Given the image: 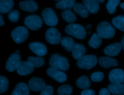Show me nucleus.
Wrapping results in <instances>:
<instances>
[{
  "label": "nucleus",
  "mask_w": 124,
  "mask_h": 95,
  "mask_svg": "<svg viewBox=\"0 0 124 95\" xmlns=\"http://www.w3.org/2000/svg\"><path fill=\"white\" fill-rule=\"evenodd\" d=\"M49 64L52 68L64 71L68 70L70 67L67 58L58 54H54L51 56Z\"/></svg>",
  "instance_id": "1"
},
{
  "label": "nucleus",
  "mask_w": 124,
  "mask_h": 95,
  "mask_svg": "<svg viewBox=\"0 0 124 95\" xmlns=\"http://www.w3.org/2000/svg\"><path fill=\"white\" fill-rule=\"evenodd\" d=\"M65 33L76 38L83 39L86 37L85 28L80 24L70 23L67 25L65 28Z\"/></svg>",
  "instance_id": "2"
},
{
  "label": "nucleus",
  "mask_w": 124,
  "mask_h": 95,
  "mask_svg": "<svg viewBox=\"0 0 124 95\" xmlns=\"http://www.w3.org/2000/svg\"><path fill=\"white\" fill-rule=\"evenodd\" d=\"M97 34L102 38L109 39L114 36L115 30L114 27L107 21L99 23L96 28Z\"/></svg>",
  "instance_id": "3"
},
{
  "label": "nucleus",
  "mask_w": 124,
  "mask_h": 95,
  "mask_svg": "<svg viewBox=\"0 0 124 95\" xmlns=\"http://www.w3.org/2000/svg\"><path fill=\"white\" fill-rule=\"evenodd\" d=\"M97 63V57L93 55H84L77 61V66L81 69L89 70L94 67Z\"/></svg>",
  "instance_id": "4"
},
{
  "label": "nucleus",
  "mask_w": 124,
  "mask_h": 95,
  "mask_svg": "<svg viewBox=\"0 0 124 95\" xmlns=\"http://www.w3.org/2000/svg\"><path fill=\"white\" fill-rule=\"evenodd\" d=\"M28 36V30L24 26H18L11 32V37L15 42L17 44L24 42L27 39Z\"/></svg>",
  "instance_id": "5"
},
{
  "label": "nucleus",
  "mask_w": 124,
  "mask_h": 95,
  "mask_svg": "<svg viewBox=\"0 0 124 95\" xmlns=\"http://www.w3.org/2000/svg\"><path fill=\"white\" fill-rule=\"evenodd\" d=\"M42 17L46 25L49 26H55L58 22V18L50 8H45L42 12Z\"/></svg>",
  "instance_id": "6"
},
{
  "label": "nucleus",
  "mask_w": 124,
  "mask_h": 95,
  "mask_svg": "<svg viewBox=\"0 0 124 95\" xmlns=\"http://www.w3.org/2000/svg\"><path fill=\"white\" fill-rule=\"evenodd\" d=\"M25 25L32 30H37L42 26V19L37 15H32L26 17L24 20Z\"/></svg>",
  "instance_id": "7"
},
{
  "label": "nucleus",
  "mask_w": 124,
  "mask_h": 95,
  "mask_svg": "<svg viewBox=\"0 0 124 95\" xmlns=\"http://www.w3.org/2000/svg\"><path fill=\"white\" fill-rule=\"evenodd\" d=\"M46 39L51 44H59L62 40L61 35L59 31L55 28L50 27L47 29L45 34Z\"/></svg>",
  "instance_id": "8"
},
{
  "label": "nucleus",
  "mask_w": 124,
  "mask_h": 95,
  "mask_svg": "<svg viewBox=\"0 0 124 95\" xmlns=\"http://www.w3.org/2000/svg\"><path fill=\"white\" fill-rule=\"evenodd\" d=\"M46 73L48 76L59 82H64L67 79L66 75L61 70L50 67L47 70Z\"/></svg>",
  "instance_id": "9"
},
{
  "label": "nucleus",
  "mask_w": 124,
  "mask_h": 95,
  "mask_svg": "<svg viewBox=\"0 0 124 95\" xmlns=\"http://www.w3.org/2000/svg\"><path fill=\"white\" fill-rule=\"evenodd\" d=\"M108 78L111 83H123L124 82V71L115 69L110 71Z\"/></svg>",
  "instance_id": "10"
},
{
  "label": "nucleus",
  "mask_w": 124,
  "mask_h": 95,
  "mask_svg": "<svg viewBox=\"0 0 124 95\" xmlns=\"http://www.w3.org/2000/svg\"><path fill=\"white\" fill-rule=\"evenodd\" d=\"M16 70L19 75L24 76L31 73L34 68L27 61H20L17 65Z\"/></svg>",
  "instance_id": "11"
},
{
  "label": "nucleus",
  "mask_w": 124,
  "mask_h": 95,
  "mask_svg": "<svg viewBox=\"0 0 124 95\" xmlns=\"http://www.w3.org/2000/svg\"><path fill=\"white\" fill-rule=\"evenodd\" d=\"M46 85L44 80L37 77L31 78L28 82V87L30 90L33 92H39Z\"/></svg>",
  "instance_id": "12"
},
{
  "label": "nucleus",
  "mask_w": 124,
  "mask_h": 95,
  "mask_svg": "<svg viewBox=\"0 0 124 95\" xmlns=\"http://www.w3.org/2000/svg\"><path fill=\"white\" fill-rule=\"evenodd\" d=\"M21 57L19 54L14 53L12 54L8 59L5 68L7 71L9 72H14L16 69L18 63L21 61Z\"/></svg>",
  "instance_id": "13"
},
{
  "label": "nucleus",
  "mask_w": 124,
  "mask_h": 95,
  "mask_svg": "<svg viewBox=\"0 0 124 95\" xmlns=\"http://www.w3.org/2000/svg\"><path fill=\"white\" fill-rule=\"evenodd\" d=\"M30 49L36 55L39 57H42L47 53L46 46L39 42H33L29 44Z\"/></svg>",
  "instance_id": "14"
},
{
  "label": "nucleus",
  "mask_w": 124,
  "mask_h": 95,
  "mask_svg": "<svg viewBox=\"0 0 124 95\" xmlns=\"http://www.w3.org/2000/svg\"><path fill=\"white\" fill-rule=\"evenodd\" d=\"M120 43L115 42L107 46L104 50V53L110 57H114L118 55L122 49Z\"/></svg>",
  "instance_id": "15"
},
{
  "label": "nucleus",
  "mask_w": 124,
  "mask_h": 95,
  "mask_svg": "<svg viewBox=\"0 0 124 95\" xmlns=\"http://www.w3.org/2000/svg\"><path fill=\"white\" fill-rule=\"evenodd\" d=\"M19 7L21 10L29 12H34L38 9L37 3L33 0L20 1L19 3Z\"/></svg>",
  "instance_id": "16"
},
{
  "label": "nucleus",
  "mask_w": 124,
  "mask_h": 95,
  "mask_svg": "<svg viewBox=\"0 0 124 95\" xmlns=\"http://www.w3.org/2000/svg\"><path fill=\"white\" fill-rule=\"evenodd\" d=\"M98 62L100 65L104 68L115 67L118 65V61L110 57H102L99 58Z\"/></svg>",
  "instance_id": "17"
},
{
  "label": "nucleus",
  "mask_w": 124,
  "mask_h": 95,
  "mask_svg": "<svg viewBox=\"0 0 124 95\" xmlns=\"http://www.w3.org/2000/svg\"><path fill=\"white\" fill-rule=\"evenodd\" d=\"M86 53V48L82 44H75L72 51V55L74 58L78 60L84 55Z\"/></svg>",
  "instance_id": "18"
},
{
  "label": "nucleus",
  "mask_w": 124,
  "mask_h": 95,
  "mask_svg": "<svg viewBox=\"0 0 124 95\" xmlns=\"http://www.w3.org/2000/svg\"><path fill=\"white\" fill-rule=\"evenodd\" d=\"M30 89L26 83L20 82L17 84L11 95H29Z\"/></svg>",
  "instance_id": "19"
},
{
  "label": "nucleus",
  "mask_w": 124,
  "mask_h": 95,
  "mask_svg": "<svg viewBox=\"0 0 124 95\" xmlns=\"http://www.w3.org/2000/svg\"><path fill=\"white\" fill-rule=\"evenodd\" d=\"M82 2L89 12L92 14H95L99 10V3L96 0H82Z\"/></svg>",
  "instance_id": "20"
},
{
  "label": "nucleus",
  "mask_w": 124,
  "mask_h": 95,
  "mask_svg": "<svg viewBox=\"0 0 124 95\" xmlns=\"http://www.w3.org/2000/svg\"><path fill=\"white\" fill-rule=\"evenodd\" d=\"M108 89L114 95H124V84L110 83L108 86Z\"/></svg>",
  "instance_id": "21"
},
{
  "label": "nucleus",
  "mask_w": 124,
  "mask_h": 95,
  "mask_svg": "<svg viewBox=\"0 0 124 95\" xmlns=\"http://www.w3.org/2000/svg\"><path fill=\"white\" fill-rule=\"evenodd\" d=\"M73 8L74 12L79 15L82 18H87L89 16V11L83 4L80 3H75Z\"/></svg>",
  "instance_id": "22"
},
{
  "label": "nucleus",
  "mask_w": 124,
  "mask_h": 95,
  "mask_svg": "<svg viewBox=\"0 0 124 95\" xmlns=\"http://www.w3.org/2000/svg\"><path fill=\"white\" fill-rule=\"evenodd\" d=\"M14 5L13 0H0V12L6 13L10 12Z\"/></svg>",
  "instance_id": "23"
},
{
  "label": "nucleus",
  "mask_w": 124,
  "mask_h": 95,
  "mask_svg": "<svg viewBox=\"0 0 124 95\" xmlns=\"http://www.w3.org/2000/svg\"><path fill=\"white\" fill-rule=\"evenodd\" d=\"M76 0H62L56 3L55 6L59 9H71L75 4Z\"/></svg>",
  "instance_id": "24"
},
{
  "label": "nucleus",
  "mask_w": 124,
  "mask_h": 95,
  "mask_svg": "<svg viewBox=\"0 0 124 95\" xmlns=\"http://www.w3.org/2000/svg\"><path fill=\"white\" fill-rule=\"evenodd\" d=\"M27 61L34 68L41 67L44 66L45 64V59L41 57H29L27 58Z\"/></svg>",
  "instance_id": "25"
},
{
  "label": "nucleus",
  "mask_w": 124,
  "mask_h": 95,
  "mask_svg": "<svg viewBox=\"0 0 124 95\" xmlns=\"http://www.w3.org/2000/svg\"><path fill=\"white\" fill-rule=\"evenodd\" d=\"M76 83L79 88L83 90L88 89V88H89L91 86L90 79L85 76H82L79 77L76 80Z\"/></svg>",
  "instance_id": "26"
},
{
  "label": "nucleus",
  "mask_w": 124,
  "mask_h": 95,
  "mask_svg": "<svg viewBox=\"0 0 124 95\" xmlns=\"http://www.w3.org/2000/svg\"><path fill=\"white\" fill-rule=\"evenodd\" d=\"M62 17L66 22L69 23H72L77 19L75 14L70 9L64 10L62 13Z\"/></svg>",
  "instance_id": "27"
},
{
  "label": "nucleus",
  "mask_w": 124,
  "mask_h": 95,
  "mask_svg": "<svg viewBox=\"0 0 124 95\" xmlns=\"http://www.w3.org/2000/svg\"><path fill=\"white\" fill-rule=\"evenodd\" d=\"M61 43L63 48L68 52L72 51L75 45L74 39L70 37H64L62 38Z\"/></svg>",
  "instance_id": "28"
},
{
  "label": "nucleus",
  "mask_w": 124,
  "mask_h": 95,
  "mask_svg": "<svg viewBox=\"0 0 124 95\" xmlns=\"http://www.w3.org/2000/svg\"><path fill=\"white\" fill-rule=\"evenodd\" d=\"M102 38L100 37L97 33H94L89 41V45L94 49L98 48L102 43Z\"/></svg>",
  "instance_id": "29"
},
{
  "label": "nucleus",
  "mask_w": 124,
  "mask_h": 95,
  "mask_svg": "<svg viewBox=\"0 0 124 95\" xmlns=\"http://www.w3.org/2000/svg\"><path fill=\"white\" fill-rule=\"evenodd\" d=\"M112 23L114 27L124 32V16L120 15L113 18Z\"/></svg>",
  "instance_id": "30"
},
{
  "label": "nucleus",
  "mask_w": 124,
  "mask_h": 95,
  "mask_svg": "<svg viewBox=\"0 0 124 95\" xmlns=\"http://www.w3.org/2000/svg\"><path fill=\"white\" fill-rule=\"evenodd\" d=\"M72 92V87L68 84H63L60 86L57 89V94L58 95H71Z\"/></svg>",
  "instance_id": "31"
},
{
  "label": "nucleus",
  "mask_w": 124,
  "mask_h": 95,
  "mask_svg": "<svg viewBox=\"0 0 124 95\" xmlns=\"http://www.w3.org/2000/svg\"><path fill=\"white\" fill-rule=\"evenodd\" d=\"M120 2V0H108L106 4L108 12L110 14L114 13L116 7L119 4Z\"/></svg>",
  "instance_id": "32"
},
{
  "label": "nucleus",
  "mask_w": 124,
  "mask_h": 95,
  "mask_svg": "<svg viewBox=\"0 0 124 95\" xmlns=\"http://www.w3.org/2000/svg\"><path fill=\"white\" fill-rule=\"evenodd\" d=\"M8 86L9 82L8 79L6 77L1 76H0V93H4L8 89Z\"/></svg>",
  "instance_id": "33"
},
{
  "label": "nucleus",
  "mask_w": 124,
  "mask_h": 95,
  "mask_svg": "<svg viewBox=\"0 0 124 95\" xmlns=\"http://www.w3.org/2000/svg\"><path fill=\"white\" fill-rule=\"evenodd\" d=\"M104 74L101 72H95L92 73L91 75L92 80L95 82H98L103 80Z\"/></svg>",
  "instance_id": "34"
},
{
  "label": "nucleus",
  "mask_w": 124,
  "mask_h": 95,
  "mask_svg": "<svg viewBox=\"0 0 124 95\" xmlns=\"http://www.w3.org/2000/svg\"><path fill=\"white\" fill-rule=\"evenodd\" d=\"M40 92V95H53L54 90L52 86L46 85Z\"/></svg>",
  "instance_id": "35"
},
{
  "label": "nucleus",
  "mask_w": 124,
  "mask_h": 95,
  "mask_svg": "<svg viewBox=\"0 0 124 95\" xmlns=\"http://www.w3.org/2000/svg\"><path fill=\"white\" fill-rule=\"evenodd\" d=\"M19 16V12L16 10H14L9 13L8 18L10 21L13 22H16L18 20Z\"/></svg>",
  "instance_id": "36"
},
{
  "label": "nucleus",
  "mask_w": 124,
  "mask_h": 95,
  "mask_svg": "<svg viewBox=\"0 0 124 95\" xmlns=\"http://www.w3.org/2000/svg\"><path fill=\"white\" fill-rule=\"evenodd\" d=\"M80 95H95V93L92 89H85L81 92Z\"/></svg>",
  "instance_id": "37"
},
{
  "label": "nucleus",
  "mask_w": 124,
  "mask_h": 95,
  "mask_svg": "<svg viewBox=\"0 0 124 95\" xmlns=\"http://www.w3.org/2000/svg\"><path fill=\"white\" fill-rule=\"evenodd\" d=\"M99 95H110V92L108 89L102 88L100 90Z\"/></svg>",
  "instance_id": "38"
},
{
  "label": "nucleus",
  "mask_w": 124,
  "mask_h": 95,
  "mask_svg": "<svg viewBox=\"0 0 124 95\" xmlns=\"http://www.w3.org/2000/svg\"><path fill=\"white\" fill-rule=\"evenodd\" d=\"M4 24V19H3V17L1 15H0V26H2Z\"/></svg>",
  "instance_id": "39"
},
{
  "label": "nucleus",
  "mask_w": 124,
  "mask_h": 95,
  "mask_svg": "<svg viewBox=\"0 0 124 95\" xmlns=\"http://www.w3.org/2000/svg\"><path fill=\"white\" fill-rule=\"evenodd\" d=\"M121 45H122V48L123 50H124V36L123 37L122 39L121 40V42H120Z\"/></svg>",
  "instance_id": "40"
},
{
  "label": "nucleus",
  "mask_w": 124,
  "mask_h": 95,
  "mask_svg": "<svg viewBox=\"0 0 124 95\" xmlns=\"http://www.w3.org/2000/svg\"><path fill=\"white\" fill-rule=\"evenodd\" d=\"M120 7L124 10V3H122L121 4H120Z\"/></svg>",
  "instance_id": "41"
},
{
  "label": "nucleus",
  "mask_w": 124,
  "mask_h": 95,
  "mask_svg": "<svg viewBox=\"0 0 124 95\" xmlns=\"http://www.w3.org/2000/svg\"><path fill=\"white\" fill-rule=\"evenodd\" d=\"M98 3H102L105 0H96Z\"/></svg>",
  "instance_id": "42"
},
{
  "label": "nucleus",
  "mask_w": 124,
  "mask_h": 95,
  "mask_svg": "<svg viewBox=\"0 0 124 95\" xmlns=\"http://www.w3.org/2000/svg\"><path fill=\"white\" fill-rule=\"evenodd\" d=\"M90 27H91V25L90 24H88L87 26V29H89L90 28Z\"/></svg>",
  "instance_id": "43"
},
{
  "label": "nucleus",
  "mask_w": 124,
  "mask_h": 95,
  "mask_svg": "<svg viewBox=\"0 0 124 95\" xmlns=\"http://www.w3.org/2000/svg\"><path fill=\"white\" fill-rule=\"evenodd\" d=\"M19 53H20V51H19V50H16V54H18Z\"/></svg>",
  "instance_id": "44"
},
{
  "label": "nucleus",
  "mask_w": 124,
  "mask_h": 95,
  "mask_svg": "<svg viewBox=\"0 0 124 95\" xmlns=\"http://www.w3.org/2000/svg\"><path fill=\"white\" fill-rule=\"evenodd\" d=\"M56 0V1H61V0Z\"/></svg>",
  "instance_id": "45"
}]
</instances>
